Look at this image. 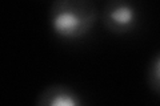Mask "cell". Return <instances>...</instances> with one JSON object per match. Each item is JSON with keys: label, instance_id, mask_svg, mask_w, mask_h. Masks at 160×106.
Returning a JSON list of instances; mask_svg holds the SVG:
<instances>
[{"label": "cell", "instance_id": "6da1fadb", "mask_svg": "<svg viewBox=\"0 0 160 106\" xmlns=\"http://www.w3.org/2000/svg\"><path fill=\"white\" fill-rule=\"evenodd\" d=\"M92 0H56L48 11V24L56 37L75 41L87 37L99 19Z\"/></svg>", "mask_w": 160, "mask_h": 106}, {"label": "cell", "instance_id": "7a4b0ae2", "mask_svg": "<svg viewBox=\"0 0 160 106\" xmlns=\"http://www.w3.org/2000/svg\"><path fill=\"white\" fill-rule=\"evenodd\" d=\"M103 27L113 35H127L138 28L140 21V9L133 2L109 0L104 3L100 11Z\"/></svg>", "mask_w": 160, "mask_h": 106}, {"label": "cell", "instance_id": "3957f363", "mask_svg": "<svg viewBox=\"0 0 160 106\" xmlns=\"http://www.w3.org/2000/svg\"><path fill=\"white\" fill-rule=\"evenodd\" d=\"M35 106H86L75 89L64 84H52L39 93Z\"/></svg>", "mask_w": 160, "mask_h": 106}, {"label": "cell", "instance_id": "277c9868", "mask_svg": "<svg viewBox=\"0 0 160 106\" xmlns=\"http://www.w3.org/2000/svg\"><path fill=\"white\" fill-rule=\"evenodd\" d=\"M146 81L148 88L155 94L160 95V50L156 52L149 60L147 72H146Z\"/></svg>", "mask_w": 160, "mask_h": 106}]
</instances>
